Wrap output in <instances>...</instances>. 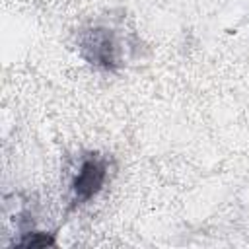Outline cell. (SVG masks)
Instances as JSON below:
<instances>
[{"mask_svg": "<svg viewBox=\"0 0 249 249\" xmlns=\"http://www.w3.org/2000/svg\"><path fill=\"white\" fill-rule=\"evenodd\" d=\"M80 54L93 66L103 70H117L126 64L132 45L119 25L95 23L80 33Z\"/></svg>", "mask_w": 249, "mask_h": 249, "instance_id": "obj_1", "label": "cell"}, {"mask_svg": "<svg viewBox=\"0 0 249 249\" xmlns=\"http://www.w3.org/2000/svg\"><path fill=\"white\" fill-rule=\"evenodd\" d=\"M109 173L107 158L97 152L86 154L78 165V171L70 183V206H82L89 202L105 185Z\"/></svg>", "mask_w": 249, "mask_h": 249, "instance_id": "obj_2", "label": "cell"}, {"mask_svg": "<svg viewBox=\"0 0 249 249\" xmlns=\"http://www.w3.org/2000/svg\"><path fill=\"white\" fill-rule=\"evenodd\" d=\"M16 245H19V247H56V239H54V233L27 231Z\"/></svg>", "mask_w": 249, "mask_h": 249, "instance_id": "obj_3", "label": "cell"}]
</instances>
